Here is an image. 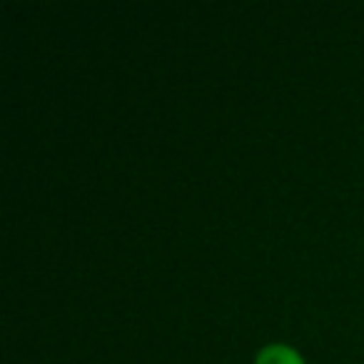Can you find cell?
<instances>
[{"label":"cell","mask_w":364,"mask_h":364,"mask_svg":"<svg viewBox=\"0 0 364 364\" xmlns=\"http://www.w3.org/2000/svg\"><path fill=\"white\" fill-rule=\"evenodd\" d=\"M257 364H302V362H299V357L289 347L272 344V347H267V349L259 352Z\"/></svg>","instance_id":"1"}]
</instances>
